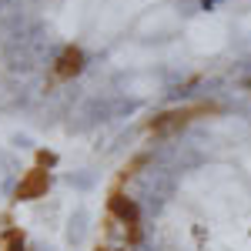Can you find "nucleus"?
I'll return each mask as SVG.
<instances>
[{"label": "nucleus", "mask_w": 251, "mask_h": 251, "mask_svg": "<svg viewBox=\"0 0 251 251\" xmlns=\"http://www.w3.org/2000/svg\"><path fill=\"white\" fill-rule=\"evenodd\" d=\"M47 191V174L44 171H30L27 174V181L17 188V198H37V194Z\"/></svg>", "instance_id": "f257e3e1"}, {"label": "nucleus", "mask_w": 251, "mask_h": 251, "mask_svg": "<svg viewBox=\"0 0 251 251\" xmlns=\"http://www.w3.org/2000/svg\"><path fill=\"white\" fill-rule=\"evenodd\" d=\"M10 251H24V245H20L17 234H10Z\"/></svg>", "instance_id": "7ed1b4c3"}, {"label": "nucleus", "mask_w": 251, "mask_h": 251, "mask_svg": "<svg viewBox=\"0 0 251 251\" xmlns=\"http://www.w3.org/2000/svg\"><path fill=\"white\" fill-rule=\"evenodd\" d=\"M111 208H114V214H121L124 221H131V225L137 221V208H134V201H127L124 194H114V201H111Z\"/></svg>", "instance_id": "f03ea898"}]
</instances>
